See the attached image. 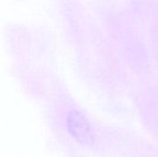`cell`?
I'll list each match as a JSON object with an SVG mask.
<instances>
[{
	"mask_svg": "<svg viewBox=\"0 0 158 157\" xmlns=\"http://www.w3.org/2000/svg\"><path fill=\"white\" fill-rule=\"evenodd\" d=\"M69 130L81 143L89 144L93 142V133L88 121L80 113H72L69 118Z\"/></svg>",
	"mask_w": 158,
	"mask_h": 157,
	"instance_id": "1",
	"label": "cell"
}]
</instances>
